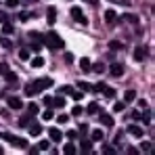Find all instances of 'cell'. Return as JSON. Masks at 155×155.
<instances>
[{"instance_id": "obj_1", "label": "cell", "mask_w": 155, "mask_h": 155, "mask_svg": "<svg viewBox=\"0 0 155 155\" xmlns=\"http://www.w3.org/2000/svg\"><path fill=\"white\" fill-rule=\"evenodd\" d=\"M54 86V82H52L51 78H40V80H34V82H29L25 88V94L27 97H34V94H38V92H42V90H46V88H52Z\"/></svg>"}, {"instance_id": "obj_2", "label": "cell", "mask_w": 155, "mask_h": 155, "mask_svg": "<svg viewBox=\"0 0 155 155\" xmlns=\"http://www.w3.org/2000/svg\"><path fill=\"white\" fill-rule=\"evenodd\" d=\"M42 44H46L48 48H52V51H57V48H63V46H65L63 38H61L57 31H48V34L44 36V40H42Z\"/></svg>"}, {"instance_id": "obj_3", "label": "cell", "mask_w": 155, "mask_h": 155, "mask_svg": "<svg viewBox=\"0 0 155 155\" xmlns=\"http://www.w3.org/2000/svg\"><path fill=\"white\" fill-rule=\"evenodd\" d=\"M2 138L6 140V143H11V145H17V147H27V140L25 138H19V136H13V134H2Z\"/></svg>"}, {"instance_id": "obj_4", "label": "cell", "mask_w": 155, "mask_h": 155, "mask_svg": "<svg viewBox=\"0 0 155 155\" xmlns=\"http://www.w3.org/2000/svg\"><path fill=\"white\" fill-rule=\"evenodd\" d=\"M69 13H71L74 21H78V23H82V25H86V23H88V19H86V17H84V13L80 11V6H71V11H69Z\"/></svg>"}, {"instance_id": "obj_5", "label": "cell", "mask_w": 155, "mask_h": 155, "mask_svg": "<svg viewBox=\"0 0 155 155\" xmlns=\"http://www.w3.org/2000/svg\"><path fill=\"white\" fill-rule=\"evenodd\" d=\"M109 71H111V76H115V78L124 76V65H122V63H111Z\"/></svg>"}, {"instance_id": "obj_6", "label": "cell", "mask_w": 155, "mask_h": 155, "mask_svg": "<svg viewBox=\"0 0 155 155\" xmlns=\"http://www.w3.org/2000/svg\"><path fill=\"white\" fill-rule=\"evenodd\" d=\"M6 103H8L11 109H21V107H23V101H21L19 97H8V101H6Z\"/></svg>"}, {"instance_id": "obj_7", "label": "cell", "mask_w": 155, "mask_h": 155, "mask_svg": "<svg viewBox=\"0 0 155 155\" xmlns=\"http://www.w3.org/2000/svg\"><path fill=\"white\" fill-rule=\"evenodd\" d=\"M48 136H51V140L59 143V140L63 138V132H61L59 128H48Z\"/></svg>"}, {"instance_id": "obj_8", "label": "cell", "mask_w": 155, "mask_h": 155, "mask_svg": "<svg viewBox=\"0 0 155 155\" xmlns=\"http://www.w3.org/2000/svg\"><path fill=\"white\" fill-rule=\"evenodd\" d=\"M99 120H101V124H103V126H109V128L113 126V117H111L109 113H101V115H99Z\"/></svg>"}, {"instance_id": "obj_9", "label": "cell", "mask_w": 155, "mask_h": 155, "mask_svg": "<svg viewBox=\"0 0 155 155\" xmlns=\"http://www.w3.org/2000/svg\"><path fill=\"white\" fill-rule=\"evenodd\" d=\"M128 132L132 134V136H136V138H140V136H143V128H140V126H136V124H132V126L128 128Z\"/></svg>"}, {"instance_id": "obj_10", "label": "cell", "mask_w": 155, "mask_h": 155, "mask_svg": "<svg viewBox=\"0 0 155 155\" xmlns=\"http://www.w3.org/2000/svg\"><path fill=\"white\" fill-rule=\"evenodd\" d=\"M90 67H92V65H90V59L82 57V59H80V69H82V71H90Z\"/></svg>"}, {"instance_id": "obj_11", "label": "cell", "mask_w": 155, "mask_h": 155, "mask_svg": "<svg viewBox=\"0 0 155 155\" xmlns=\"http://www.w3.org/2000/svg\"><path fill=\"white\" fill-rule=\"evenodd\" d=\"M46 17H48V23H54V21H57V8H54V6H51V8L46 11Z\"/></svg>"}, {"instance_id": "obj_12", "label": "cell", "mask_w": 155, "mask_h": 155, "mask_svg": "<svg viewBox=\"0 0 155 155\" xmlns=\"http://www.w3.org/2000/svg\"><path fill=\"white\" fill-rule=\"evenodd\" d=\"M134 59H136V61H143V59H145V48H143V46H136V48H134Z\"/></svg>"}, {"instance_id": "obj_13", "label": "cell", "mask_w": 155, "mask_h": 155, "mask_svg": "<svg viewBox=\"0 0 155 155\" xmlns=\"http://www.w3.org/2000/svg\"><path fill=\"white\" fill-rule=\"evenodd\" d=\"M29 134H31V136H40V134H42V126L31 124V126H29Z\"/></svg>"}, {"instance_id": "obj_14", "label": "cell", "mask_w": 155, "mask_h": 155, "mask_svg": "<svg viewBox=\"0 0 155 155\" xmlns=\"http://www.w3.org/2000/svg\"><path fill=\"white\" fill-rule=\"evenodd\" d=\"M105 21H107V23H113V21H115V11H113V8L105 11Z\"/></svg>"}, {"instance_id": "obj_15", "label": "cell", "mask_w": 155, "mask_h": 155, "mask_svg": "<svg viewBox=\"0 0 155 155\" xmlns=\"http://www.w3.org/2000/svg\"><path fill=\"white\" fill-rule=\"evenodd\" d=\"M80 149H82L84 153H90V151H92V143H90V140H82V143H80Z\"/></svg>"}, {"instance_id": "obj_16", "label": "cell", "mask_w": 155, "mask_h": 155, "mask_svg": "<svg viewBox=\"0 0 155 155\" xmlns=\"http://www.w3.org/2000/svg\"><path fill=\"white\" fill-rule=\"evenodd\" d=\"M51 107H59V109L65 107V99H63V97H52V105Z\"/></svg>"}, {"instance_id": "obj_17", "label": "cell", "mask_w": 155, "mask_h": 155, "mask_svg": "<svg viewBox=\"0 0 155 155\" xmlns=\"http://www.w3.org/2000/svg\"><path fill=\"white\" fill-rule=\"evenodd\" d=\"M63 151H65L67 155H74V153L78 151V149H76V145H74V143H67V145L63 147Z\"/></svg>"}, {"instance_id": "obj_18", "label": "cell", "mask_w": 155, "mask_h": 155, "mask_svg": "<svg viewBox=\"0 0 155 155\" xmlns=\"http://www.w3.org/2000/svg\"><path fill=\"white\" fill-rule=\"evenodd\" d=\"M31 117H34V115H29V113H27V115H23V117L19 120V126H23V128H25V126H29V124H31Z\"/></svg>"}, {"instance_id": "obj_19", "label": "cell", "mask_w": 155, "mask_h": 155, "mask_svg": "<svg viewBox=\"0 0 155 155\" xmlns=\"http://www.w3.org/2000/svg\"><path fill=\"white\" fill-rule=\"evenodd\" d=\"M134 99H136V92H134V90H126V94H124V101H126V103H132Z\"/></svg>"}, {"instance_id": "obj_20", "label": "cell", "mask_w": 155, "mask_h": 155, "mask_svg": "<svg viewBox=\"0 0 155 155\" xmlns=\"http://www.w3.org/2000/svg\"><path fill=\"white\" fill-rule=\"evenodd\" d=\"M99 109H101V107H99V103H97V101H92V103L86 107V111H88V113H97Z\"/></svg>"}, {"instance_id": "obj_21", "label": "cell", "mask_w": 155, "mask_h": 155, "mask_svg": "<svg viewBox=\"0 0 155 155\" xmlns=\"http://www.w3.org/2000/svg\"><path fill=\"white\" fill-rule=\"evenodd\" d=\"M13 31H15L13 25H11L8 21H4V25H2V34H4V36H8V34H13Z\"/></svg>"}, {"instance_id": "obj_22", "label": "cell", "mask_w": 155, "mask_h": 155, "mask_svg": "<svg viewBox=\"0 0 155 155\" xmlns=\"http://www.w3.org/2000/svg\"><path fill=\"white\" fill-rule=\"evenodd\" d=\"M29 38H31L34 42H40V44H42V40H44V36H40L38 31H29Z\"/></svg>"}, {"instance_id": "obj_23", "label": "cell", "mask_w": 155, "mask_h": 155, "mask_svg": "<svg viewBox=\"0 0 155 155\" xmlns=\"http://www.w3.org/2000/svg\"><path fill=\"white\" fill-rule=\"evenodd\" d=\"M42 65H44V59L42 57H34L31 59V67H42Z\"/></svg>"}, {"instance_id": "obj_24", "label": "cell", "mask_w": 155, "mask_h": 155, "mask_svg": "<svg viewBox=\"0 0 155 155\" xmlns=\"http://www.w3.org/2000/svg\"><path fill=\"white\" fill-rule=\"evenodd\" d=\"M101 92H103L105 97H109V99H113V97H115V90H113V88H109V86H105Z\"/></svg>"}, {"instance_id": "obj_25", "label": "cell", "mask_w": 155, "mask_h": 155, "mask_svg": "<svg viewBox=\"0 0 155 155\" xmlns=\"http://www.w3.org/2000/svg\"><path fill=\"white\" fill-rule=\"evenodd\" d=\"M38 111H40V109H38V105H36V103H29V105H27V113H29V115H36Z\"/></svg>"}, {"instance_id": "obj_26", "label": "cell", "mask_w": 155, "mask_h": 155, "mask_svg": "<svg viewBox=\"0 0 155 155\" xmlns=\"http://www.w3.org/2000/svg\"><path fill=\"white\" fill-rule=\"evenodd\" d=\"M92 140H94V143L103 140V132H101V130H92Z\"/></svg>"}, {"instance_id": "obj_27", "label": "cell", "mask_w": 155, "mask_h": 155, "mask_svg": "<svg viewBox=\"0 0 155 155\" xmlns=\"http://www.w3.org/2000/svg\"><path fill=\"white\" fill-rule=\"evenodd\" d=\"M52 117H54V113H52L51 109H46V111L42 113V120H44V122H48V120H52Z\"/></svg>"}, {"instance_id": "obj_28", "label": "cell", "mask_w": 155, "mask_h": 155, "mask_svg": "<svg viewBox=\"0 0 155 155\" xmlns=\"http://www.w3.org/2000/svg\"><path fill=\"white\" fill-rule=\"evenodd\" d=\"M109 48H111V51H120V48H122V44H120L117 40H111V42H109Z\"/></svg>"}, {"instance_id": "obj_29", "label": "cell", "mask_w": 155, "mask_h": 155, "mask_svg": "<svg viewBox=\"0 0 155 155\" xmlns=\"http://www.w3.org/2000/svg\"><path fill=\"white\" fill-rule=\"evenodd\" d=\"M8 71H11V67H8V63H0V74H2V76H6Z\"/></svg>"}, {"instance_id": "obj_30", "label": "cell", "mask_w": 155, "mask_h": 155, "mask_svg": "<svg viewBox=\"0 0 155 155\" xmlns=\"http://www.w3.org/2000/svg\"><path fill=\"white\" fill-rule=\"evenodd\" d=\"M4 80H6V82H11V84H15V82H17V76H15V74H11V71H8V74H6V76H4Z\"/></svg>"}, {"instance_id": "obj_31", "label": "cell", "mask_w": 155, "mask_h": 155, "mask_svg": "<svg viewBox=\"0 0 155 155\" xmlns=\"http://www.w3.org/2000/svg\"><path fill=\"white\" fill-rule=\"evenodd\" d=\"M78 86H80V90H82V92H86V90H92V86H90V84H86V82H80Z\"/></svg>"}, {"instance_id": "obj_32", "label": "cell", "mask_w": 155, "mask_h": 155, "mask_svg": "<svg viewBox=\"0 0 155 155\" xmlns=\"http://www.w3.org/2000/svg\"><path fill=\"white\" fill-rule=\"evenodd\" d=\"M48 147H51V143H48V140H42V143L38 145V151H46Z\"/></svg>"}, {"instance_id": "obj_33", "label": "cell", "mask_w": 155, "mask_h": 155, "mask_svg": "<svg viewBox=\"0 0 155 155\" xmlns=\"http://www.w3.org/2000/svg\"><path fill=\"white\" fill-rule=\"evenodd\" d=\"M19 59H21V61H27V59H29V51H25V48L19 51Z\"/></svg>"}, {"instance_id": "obj_34", "label": "cell", "mask_w": 155, "mask_h": 155, "mask_svg": "<svg viewBox=\"0 0 155 155\" xmlns=\"http://www.w3.org/2000/svg\"><path fill=\"white\" fill-rule=\"evenodd\" d=\"M90 69H94L97 74H103V71H105V65H103V63H97V65H94V67H90Z\"/></svg>"}, {"instance_id": "obj_35", "label": "cell", "mask_w": 155, "mask_h": 155, "mask_svg": "<svg viewBox=\"0 0 155 155\" xmlns=\"http://www.w3.org/2000/svg\"><path fill=\"white\" fill-rule=\"evenodd\" d=\"M71 113H74V115H78V117H80V115H82V113H84V109H82V107H80V105H76V107H74V109H71Z\"/></svg>"}, {"instance_id": "obj_36", "label": "cell", "mask_w": 155, "mask_h": 155, "mask_svg": "<svg viewBox=\"0 0 155 155\" xmlns=\"http://www.w3.org/2000/svg\"><path fill=\"white\" fill-rule=\"evenodd\" d=\"M0 46H4V48H11L13 44H11V40H8V38H2V40H0Z\"/></svg>"}, {"instance_id": "obj_37", "label": "cell", "mask_w": 155, "mask_h": 155, "mask_svg": "<svg viewBox=\"0 0 155 155\" xmlns=\"http://www.w3.org/2000/svg\"><path fill=\"white\" fill-rule=\"evenodd\" d=\"M151 147H153L151 143H143V145H140V151H145V153H149V151H151Z\"/></svg>"}, {"instance_id": "obj_38", "label": "cell", "mask_w": 155, "mask_h": 155, "mask_svg": "<svg viewBox=\"0 0 155 155\" xmlns=\"http://www.w3.org/2000/svg\"><path fill=\"white\" fill-rule=\"evenodd\" d=\"M124 107H126L124 103H115V105H113V111H115V113H120V111H124Z\"/></svg>"}, {"instance_id": "obj_39", "label": "cell", "mask_w": 155, "mask_h": 155, "mask_svg": "<svg viewBox=\"0 0 155 155\" xmlns=\"http://www.w3.org/2000/svg\"><path fill=\"white\" fill-rule=\"evenodd\" d=\"M57 122H59V124H67V122H69V115H59Z\"/></svg>"}, {"instance_id": "obj_40", "label": "cell", "mask_w": 155, "mask_h": 155, "mask_svg": "<svg viewBox=\"0 0 155 155\" xmlns=\"http://www.w3.org/2000/svg\"><path fill=\"white\" fill-rule=\"evenodd\" d=\"M31 51H34V52H40V51H42V44H40V42H34V44H31Z\"/></svg>"}, {"instance_id": "obj_41", "label": "cell", "mask_w": 155, "mask_h": 155, "mask_svg": "<svg viewBox=\"0 0 155 155\" xmlns=\"http://www.w3.org/2000/svg\"><path fill=\"white\" fill-rule=\"evenodd\" d=\"M61 92H65V94H71V92H74V88H71V86H61Z\"/></svg>"}, {"instance_id": "obj_42", "label": "cell", "mask_w": 155, "mask_h": 155, "mask_svg": "<svg viewBox=\"0 0 155 155\" xmlns=\"http://www.w3.org/2000/svg\"><path fill=\"white\" fill-rule=\"evenodd\" d=\"M103 88H105V84H103V82H99L97 86H92V90H94V92H101Z\"/></svg>"}, {"instance_id": "obj_43", "label": "cell", "mask_w": 155, "mask_h": 155, "mask_svg": "<svg viewBox=\"0 0 155 155\" xmlns=\"http://www.w3.org/2000/svg\"><path fill=\"white\" fill-rule=\"evenodd\" d=\"M71 97H74L76 101H82V97H84V94H82V90H80V92H76V90H74V92H71Z\"/></svg>"}, {"instance_id": "obj_44", "label": "cell", "mask_w": 155, "mask_h": 155, "mask_svg": "<svg viewBox=\"0 0 155 155\" xmlns=\"http://www.w3.org/2000/svg\"><path fill=\"white\" fill-rule=\"evenodd\" d=\"M103 153H107V155H111V153H113V155H115V147H105V149H103Z\"/></svg>"}, {"instance_id": "obj_45", "label": "cell", "mask_w": 155, "mask_h": 155, "mask_svg": "<svg viewBox=\"0 0 155 155\" xmlns=\"http://www.w3.org/2000/svg\"><path fill=\"white\" fill-rule=\"evenodd\" d=\"M19 4V0H6V6L8 8H13V6H17Z\"/></svg>"}, {"instance_id": "obj_46", "label": "cell", "mask_w": 155, "mask_h": 155, "mask_svg": "<svg viewBox=\"0 0 155 155\" xmlns=\"http://www.w3.org/2000/svg\"><path fill=\"white\" fill-rule=\"evenodd\" d=\"M65 61H67V63H74V54H71V52H65Z\"/></svg>"}, {"instance_id": "obj_47", "label": "cell", "mask_w": 155, "mask_h": 155, "mask_svg": "<svg viewBox=\"0 0 155 155\" xmlns=\"http://www.w3.org/2000/svg\"><path fill=\"white\" fill-rule=\"evenodd\" d=\"M44 105L51 107V105H52V97H44Z\"/></svg>"}, {"instance_id": "obj_48", "label": "cell", "mask_w": 155, "mask_h": 155, "mask_svg": "<svg viewBox=\"0 0 155 155\" xmlns=\"http://www.w3.org/2000/svg\"><path fill=\"white\" fill-rule=\"evenodd\" d=\"M132 117L134 120H140V111H132Z\"/></svg>"}, {"instance_id": "obj_49", "label": "cell", "mask_w": 155, "mask_h": 155, "mask_svg": "<svg viewBox=\"0 0 155 155\" xmlns=\"http://www.w3.org/2000/svg\"><path fill=\"white\" fill-rule=\"evenodd\" d=\"M136 153H138V151H136L134 147H128V155H136Z\"/></svg>"}, {"instance_id": "obj_50", "label": "cell", "mask_w": 155, "mask_h": 155, "mask_svg": "<svg viewBox=\"0 0 155 155\" xmlns=\"http://www.w3.org/2000/svg\"><path fill=\"white\" fill-rule=\"evenodd\" d=\"M86 130H88V126H86V124H82V126H80V134H84Z\"/></svg>"}, {"instance_id": "obj_51", "label": "cell", "mask_w": 155, "mask_h": 155, "mask_svg": "<svg viewBox=\"0 0 155 155\" xmlns=\"http://www.w3.org/2000/svg\"><path fill=\"white\" fill-rule=\"evenodd\" d=\"M113 2H117V4H130V0H113Z\"/></svg>"}, {"instance_id": "obj_52", "label": "cell", "mask_w": 155, "mask_h": 155, "mask_svg": "<svg viewBox=\"0 0 155 155\" xmlns=\"http://www.w3.org/2000/svg\"><path fill=\"white\" fill-rule=\"evenodd\" d=\"M4 21H6V15H4V13H0V23H4Z\"/></svg>"}, {"instance_id": "obj_53", "label": "cell", "mask_w": 155, "mask_h": 155, "mask_svg": "<svg viewBox=\"0 0 155 155\" xmlns=\"http://www.w3.org/2000/svg\"><path fill=\"white\" fill-rule=\"evenodd\" d=\"M27 2H38V0H27Z\"/></svg>"}]
</instances>
